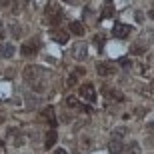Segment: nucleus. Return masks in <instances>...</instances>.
<instances>
[{"mask_svg":"<svg viewBox=\"0 0 154 154\" xmlns=\"http://www.w3.org/2000/svg\"><path fill=\"white\" fill-rule=\"evenodd\" d=\"M38 50H40V40L38 38H30L28 42H24L22 48H20V52H22L26 58L36 56V54H38Z\"/></svg>","mask_w":154,"mask_h":154,"instance_id":"nucleus-3","label":"nucleus"},{"mask_svg":"<svg viewBox=\"0 0 154 154\" xmlns=\"http://www.w3.org/2000/svg\"><path fill=\"white\" fill-rule=\"evenodd\" d=\"M94 44L102 46V44H104V36H102V34H96V36H94Z\"/></svg>","mask_w":154,"mask_h":154,"instance_id":"nucleus-21","label":"nucleus"},{"mask_svg":"<svg viewBox=\"0 0 154 154\" xmlns=\"http://www.w3.org/2000/svg\"><path fill=\"white\" fill-rule=\"evenodd\" d=\"M144 50H146V46H140V44H134V46H132V54H142V52Z\"/></svg>","mask_w":154,"mask_h":154,"instance_id":"nucleus-18","label":"nucleus"},{"mask_svg":"<svg viewBox=\"0 0 154 154\" xmlns=\"http://www.w3.org/2000/svg\"><path fill=\"white\" fill-rule=\"evenodd\" d=\"M24 78H26V84L32 86V90L42 92L44 90V80H46V72L38 66H26L24 70Z\"/></svg>","mask_w":154,"mask_h":154,"instance_id":"nucleus-1","label":"nucleus"},{"mask_svg":"<svg viewBox=\"0 0 154 154\" xmlns=\"http://www.w3.org/2000/svg\"><path fill=\"white\" fill-rule=\"evenodd\" d=\"M0 36H2V22H0Z\"/></svg>","mask_w":154,"mask_h":154,"instance_id":"nucleus-26","label":"nucleus"},{"mask_svg":"<svg viewBox=\"0 0 154 154\" xmlns=\"http://www.w3.org/2000/svg\"><path fill=\"white\" fill-rule=\"evenodd\" d=\"M12 54H14V46L12 44H4L2 46V50H0V56L2 58H10Z\"/></svg>","mask_w":154,"mask_h":154,"instance_id":"nucleus-15","label":"nucleus"},{"mask_svg":"<svg viewBox=\"0 0 154 154\" xmlns=\"http://www.w3.org/2000/svg\"><path fill=\"white\" fill-rule=\"evenodd\" d=\"M68 30L74 36H84V32H86V30H84V24H82V22H70Z\"/></svg>","mask_w":154,"mask_h":154,"instance_id":"nucleus-10","label":"nucleus"},{"mask_svg":"<svg viewBox=\"0 0 154 154\" xmlns=\"http://www.w3.org/2000/svg\"><path fill=\"white\" fill-rule=\"evenodd\" d=\"M62 18H64L62 8H60L58 4H48V6H46V22H48V24L58 26V24L62 22Z\"/></svg>","mask_w":154,"mask_h":154,"instance_id":"nucleus-2","label":"nucleus"},{"mask_svg":"<svg viewBox=\"0 0 154 154\" xmlns=\"http://www.w3.org/2000/svg\"><path fill=\"white\" fill-rule=\"evenodd\" d=\"M54 154H66V150H56Z\"/></svg>","mask_w":154,"mask_h":154,"instance_id":"nucleus-24","label":"nucleus"},{"mask_svg":"<svg viewBox=\"0 0 154 154\" xmlns=\"http://www.w3.org/2000/svg\"><path fill=\"white\" fill-rule=\"evenodd\" d=\"M108 96H110V98H114V100H122V96H120V92H116V90H112V92L108 94Z\"/></svg>","mask_w":154,"mask_h":154,"instance_id":"nucleus-23","label":"nucleus"},{"mask_svg":"<svg viewBox=\"0 0 154 154\" xmlns=\"http://www.w3.org/2000/svg\"><path fill=\"white\" fill-rule=\"evenodd\" d=\"M120 154H140V146H138V142H130L124 148V152H120Z\"/></svg>","mask_w":154,"mask_h":154,"instance_id":"nucleus-14","label":"nucleus"},{"mask_svg":"<svg viewBox=\"0 0 154 154\" xmlns=\"http://www.w3.org/2000/svg\"><path fill=\"white\" fill-rule=\"evenodd\" d=\"M42 116H44V120H48V122H50L52 128L56 126V116H54V108H50V106H48V108H44V110H42Z\"/></svg>","mask_w":154,"mask_h":154,"instance_id":"nucleus-11","label":"nucleus"},{"mask_svg":"<svg viewBox=\"0 0 154 154\" xmlns=\"http://www.w3.org/2000/svg\"><path fill=\"white\" fill-rule=\"evenodd\" d=\"M122 148H124L122 140H110V152H112V154H120Z\"/></svg>","mask_w":154,"mask_h":154,"instance_id":"nucleus-12","label":"nucleus"},{"mask_svg":"<svg viewBox=\"0 0 154 154\" xmlns=\"http://www.w3.org/2000/svg\"><path fill=\"white\" fill-rule=\"evenodd\" d=\"M0 2H2V4H6V2H8V0H0Z\"/></svg>","mask_w":154,"mask_h":154,"instance_id":"nucleus-27","label":"nucleus"},{"mask_svg":"<svg viewBox=\"0 0 154 154\" xmlns=\"http://www.w3.org/2000/svg\"><path fill=\"white\" fill-rule=\"evenodd\" d=\"M84 74H86L84 68H74V70H72V76H74V78H78V76H84Z\"/></svg>","mask_w":154,"mask_h":154,"instance_id":"nucleus-19","label":"nucleus"},{"mask_svg":"<svg viewBox=\"0 0 154 154\" xmlns=\"http://www.w3.org/2000/svg\"><path fill=\"white\" fill-rule=\"evenodd\" d=\"M66 104H68V106H80V102H78V98H74V96H70L68 100H66Z\"/></svg>","mask_w":154,"mask_h":154,"instance_id":"nucleus-20","label":"nucleus"},{"mask_svg":"<svg viewBox=\"0 0 154 154\" xmlns=\"http://www.w3.org/2000/svg\"><path fill=\"white\" fill-rule=\"evenodd\" d=\"M52 38L56 40V42H60V44H66V42H68V38H70V32L56 28V30H52Z\"/></svg>","mask_w":154,"mask_h":154,"instance_id":"nucleus-8","label":"nucleus"},{"mask_svg":"<svg viewBox=\"0 0 154 154\" xmlns=\"http://www.w3.org/2000/svg\"><path fill=\"white\" fill-rule=\"evenodd\" d=\"M130 32H132V28L128 24H122V22L114 24V28H112V36H114V38H128Z\"/></svg>","mask_w":154,"mask_h":154,"instance_id":"nucleus-5","label":"nucleus"},{"mask_svg":"<svg viewBox=\"0 0 154 154\" xmlns=\"http://www.w3.org/2000/svg\"><path fill=\"white\" fill-rule=\"evenodd\" d=\"M86 54H88V48H86V44H76L74 48H72V56H74L76 60H84Z\"/></svg>","mask_w":154,"mask_h":154,"instance_id":"nucleus-9","label":"nucleus"},{"mask_svg":"<svg viewBox=\"0 0 154 154\" xmlns=\"http://www.w3.org/2000/svg\"><path fill=\"white\" fill-rule=\"evenodd\" d=\"M124 134H126V128H118V130L112 132V140H122Z\"/></svg>","mask_w":154,"mask_h":154,"instance_id":"nucleus-16","label":"nucleus"},{"mask_svg":"<svg viewBox=\"0 0 154 154\" xmlns=\"http://www.w3.org/2000/svg\"><path fill=\"white\" fill-rule=\"evenodd\" d=\"M96 72L100 76H110V74H114V66L110 62H98L96 64Z\"/></svg>","mask_w":154,"mask_h":154,"instance_id":"nucleus-6","label":"nucleus"},{"mask_svg":"<svg viewBox=\"0 0 154 154\" xmlns=\"http://www.w3.org/2000/svg\"><path fill=\"white\" fill-rule=\"evenodd\" d=\"M110 16H114V6H112V2H106L102 8V18H110Z\"/></svg>","mask_w":154,"mask_h":154,"instance_id":"nucleus-13","label":"nucleus"},{"mask_svg":"<svg viewBox=\"0 0 154 154\" xmlns=\"http://www.w3.org/2000/svg\"><path fill=\"white\" fill-rule=\"evenodd\" d=\"M148 14H150V18H152V20H154V8H152V10L148 12Z\"/></svg>","mask_w":154,"mask_h":154,"instance_id":"nucleus-25","label":"nucleus"},{"mask_svg":"<svg viewBox=\"0 0 154 154\" xmlns=\"http://www.w3.org/2000/svg\"><path fill=\"white\" fill-rule=\"evenodd\" d=\"M118 62H120V66H124V68H126V66H130V58H120V60H118Z\"/></svg>","mask_w":154,"mask_h":154,"instance_id":"nucleus-22","label":"nucleus"},{"mask_svg":"<svg viewBox=\"0 0 154 154\" xmlns=\"http://www.w3.org/2000/svg\"><path fill=\"white\" fill-rule=\"evenodd\" d=\"M56 140H58L56 128H50V130H48V134H46V140H44V148H46V150L54 148V144H56Z\"/></svg>","mask_w":154,"mask_h":154,"instance_id":"nucleus-7","label":"nucleus"},{"mask_svg":"<svg viewBox=\"0 0 154 154\" xmlns=\"http://www.w3.org/2000/svg\"><path fill=\"white\" fill-rule=\"evenodd\" d=\"M10 30H12V36H14V38H20V36H22V28H20L18 24H12Z\"/></svg>","mask_w":154,"mask_h":154,"instance_id":"nucleus-17","label":"nucleus"},{"mask_svg":"<svg viewBox=\"0 0 154 154\" xmlns=\"http://www.w3.org/2000/svg\"><path fill=\"white\" fill-rule=\"evenodd\" d=\"M80 98H84L86 102H96V92H94V86L92 84H82L80 86Z\"/></svg>","mask_w":154,"mask_h":154,"instance_id":"nucleus-4","label":"nucleus"}]
</instances>
